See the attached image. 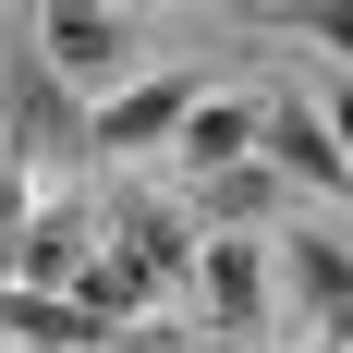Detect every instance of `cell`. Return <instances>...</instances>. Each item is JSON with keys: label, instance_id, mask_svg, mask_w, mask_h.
<instances>
[{"label": "cell", "instance_id": "cell-1", "mask_svg": "<svg viewBox=\"0 0 353 353\" xmlns=\"http://www.w3.org/2000/svg\"><path fill=\"white\" fill-rule=\"evenodd\" d=\"M85 122H98V110L73 98L37 49H12V73H0V171H25L37 195H73V183L98 171V134H85Z\"/></svg>", "mask_w": 353, "mask_h": 353}, {"label": "cell", "instance_id": "cell-2", "mask_svg": "<svg viewBox=\"0 0 353 353\" xmlns=\"http://www.w3.org/2000/svg\"><path fill=\"white\" fill-rule=\"evenodd\" d=\"M37 61L98 110V98H122V73H134V25L98 12V0H49V12H37Z\"/></svg>", "mask_w": 353, "mask_h": 353}, {"label": "cell", "instance_id": "cell-3", "mask_svg": "<svg viewBox=\"0 0 353 353\" xmlns=\"http://www.w3.org/2000/svg\"><path fill=\"white\" fill-rule=\"evenodd\" d=\"M195 305H208L219 341H268V329H281V256L256 244V232H219V244L195 256Z\"/></svg>", "mask_w": 353, "mask_h": 353}, {"label": "cell", "instance_id": "cell-4", "mask_svg": "<svg viewBox=\"0 0 353 353\" xmlns=\"http://www.w3.org/2000/svg\"><path fill=\"white\" fill-rule=\"evenodd\" d=\"M98 244H110L98 208H85V195H49V208L12 232V256H0V292H49V305H73V281L98 268Z\"/></svg>", "mask_w": 353, "mask_h": 353}, {"label": "cell", "instance_id": "cell-5", "mask_svg": "<svg viewBox=\"0 0 353 353\" xmlns=\"http://www.w3.org/2000/svg\"><path fill=\"white\" fill-rule=\"evenodd\" d=\"M98 232H110V256H134L159 292H195V208H171V195H110L98 208Z\"/></svg>", "mask_w": 353, "mask_h": 353}, {"label": "cell", "instance_id": "cell-6", "mask_svg": "<svg viewBox=\"0 0 353 353\" xmlns=\"http://www.w3.org/2000/svg\"><path fill=\"white\" fill-rule=\"evenodd\" d=\"M256 159L281 183H317V195H353V171H341V146H329V122H317V98H305V73H292L281 98L256 110Z\"/></svg>", "mask_w": 353, "mask_h": 353}, {"label": "cell", "instance_id": "cell-7", "mask_svg": "<svg viewBox=\"0 0 353 353\" xmlns=\"http://www.w3.org/2000/svg\"><path fill=\"white\" fill-rule=\"evenodd\" d=\"M195 98H208L195 73H146V85L98 98V122H85V134H98V159H134V146H171L183 122H195Z\"/></svg>", "mask_w": 353, "mask_h": 353}, {"label": "cell", "instance_id": "cell-8", "mask_svg": "<svg viewBox=\"0 0 353 353\" xmlns=\"http://www.w3.org/2000/svg\"><path fill=\"white\" fill-rule=\"evenodd\" d=\"M268 219H292V183L268 171V159H244V171L195 183V232H256V244H268Z\"/></svg>", "mask_w": 353, "mask_h": 353}, {"label": "cell", "instance_id": "cell-9", "mask_svg": "<svg viewBox=\"0 0 353 353\" xmlns=\"http://www.w3.org/2000/svg\"><path fill=\"white\" fill-rule=\"evenodd\" d=\"M183 183H219V171H244L256 159V98H195V122H183Z\"/></svg>", "mask_w": 353, "mask_h": 353}, {"label": "cell", "instance_id": "cell-10", "mask_svg": "<svg viewBox=\"0 0 353 353\" xmlns=\"http://www.w3.org/2000/svg\"><path fill=\"white\" fill-rule=\"evenodd\" d=\"M0 341H25V353H134V341H110L85 305H49V292H0Z\"/></svg>", "mask_w": 353, "mask_h": 353}, {"label": "cell", "instance_id": "cell-11", "mask_svg": "<svg viewBox=\"0 0 353 353\" xmlns=\"http://www.w3.org/2000/svg\"><path fill=\"white\" fill-rule=\"evenodd\" d=\"M244 25H256V37H317L329 61L353 73V0H292V12H268V0H256Z\"/></svg>", "mask_w": 353, "mask_h": 353}, {"label": "cell", "instance_id": "cell-12", "mask_svg": "<svg viewBox=\"0 0 353 353\" xmlns=\"http://www.w3.org/2000/svg\"><path fill=\"white\" fill-rule=\"evenodd\" d=\"M317 98V122H329V146H341V171H353V73H329V85H305Z\"/></svg>", "mask_w": 353, "mask_h": 353}, {"label": "cell", "instance_id": "cell-13", "mask_svg": "<svg viewBox=\"0 0 353 353\" xmlns=\"http://www.w3.org/2000/svg\"><path fill=\"white\" fill-rule=\"evenodd\" d=\"M292 353H329V341H292Z\"/></svg>", "mask_w": 353, "mask_h": 353}]
</instances>
